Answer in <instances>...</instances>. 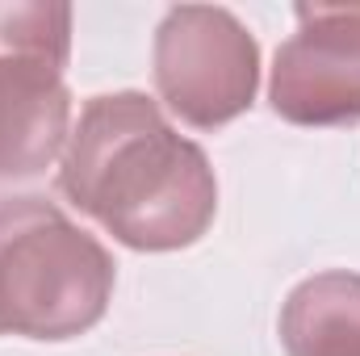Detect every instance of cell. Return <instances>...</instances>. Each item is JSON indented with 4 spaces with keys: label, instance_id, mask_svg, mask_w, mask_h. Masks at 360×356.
Wrapping results in <instances>:
<instances>
[{
    "label": "cell",
    "instance_id": "1",
    "mask_svg": "<svg viewBox=\"0 0 360 356\" xmlns=\"http://www.w3.org/2000/svg\"><path fill=\"white\" fill-rule=\"evenodd\" d=\"M59 189L139 252L197 243L218 210L205 151L180 139L143 92H105L84 105L63 151Z\"/></svg>",
    "mask_w": 360,
    "mask_h": 356
},
{
    "label": "cell",
    "instance_id": "2",
    "mask_svg": "<svg viewBox=\"0 0 360 356\" xmlns=\"http://www.w3.org/2000/svg\"><path fill=\"white\" fill-rule=\"evenodd\" d=\"M113 293L109 252L46 197H0V336L72 340Z\"/></svg>",
    "mask_w": 360,
    "mask_h": 356
},
{
    "label": "cell",
    "instance_id": "3",
    "mask_svg": "<svg viewBox=\"0 0 360 356\" xmlns=\"http://www.w3.org/2000/svg\"><path fill=\"white\" fill-rule=\"evenodd\" d=\"M68 4H0V180L38 177L68 139Z\"/></svg>",
    "mask_w": 360,
    "mask_h": 356
},
{
    "label": "cell",
    "instance_id": "4",
    "mask_svg": "<svg viewBox=\"0 0 360 356\" xmlns=\"http://www.w3.org/2000/svg\"><path fill=\"white\" fill-rule=\"evenodd\" d=\"M260 80L256 38L226 8H168L155 34V84L168 109L188 126H222L239 117Z\"/></svg>",
    "mask_w": 360,
    "mask_h": 356
},
{
    "label": "cell",
    "instance_id": "5",
    "mask_svg": "<svg viewBox=\"0 0 360 356\" xmlns=\"http://www.w3.org/2000/svg\"><path fill=\"white\" fill-rule=\"evenodd\" d=\"M269 96L293 126L360 122V4H297V34L276 51Z\"/></svg>",
    "mask_w": 360,
    "mask_h": 356
},
{
    "label": "cell",
    "instance_id": "6",
    "mask_svg": "<svg viewBox=\"0 0 360 356\" xmlns=\"http://www.w3.org/2000/svg\"><path fill=\"white\" fill-rule=\"evenodd\" d=\"M289 356H360V272L306 276L281 310Z\"/></svg>",
    "mask_w": 360,
    "mask_h": 356
}]
</instances>
